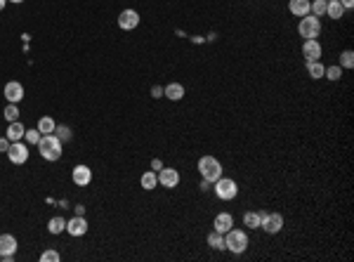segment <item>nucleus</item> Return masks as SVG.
Instances as JSON below:
<instances>
[{
    "label": "nucleus",
    "mask_w": 354,
    "mask_h": 262,
    "mask_svg": "<svg viewBox=\"0 0 354 262\" xmlns=\"http://www.w3.org/2000/svg\"><path fill=\"white\" fill-rule=\"evenodd\" d=\"M158 184L165 186V189H175L180 184V173L175 168H161L158 170Z\"/></svg>",
    "instance_id": "obj_9"
},
{
    "label": "nucleus",
    "mask_w": 354,
    "mask_h": 262,
    "mask_svg": "<svg viewBox=\"0 0 354 262\" xmlns=\"http://www.w3.org/2000/svg\"><path fill=\"white\" fill-rule=\"evenodd\" d=\"M55 128H57V123L50 116H43L41 121H38V130H41V135H50V132H55Z\"/></svg>",
    "instance_id": "obj_25"
},
{
    "label": "nucleus",
    "mask_w": 354,
    "mask_h": 262,
    "mask_svg": "<svg viewBox=\"0 0 354 262\" xmlns=\"http://www.w3.org/2000/svg\"><path fill=\"white\" fill-rule=\"evenodd\" d=\"M17 253V239L12 234H0V255H14Z\"/></svg>",
    "instance_id": "obj_14"
},
{
    "label": "nucleus",
    "mask_w": 354,
    "mask_h": 262,
    "mask_svg": "<svg viewBox=\"0 0 354 262\" xmlns=\"http://www.w3.org/2000/svg\"><path fill=\"white\" fill-rule=\"evenodd\" d=\"M41 262H59V253L57 250H45L41 255Z\"/></svg>",
    "instance_id": "obj_32"
},
{
    "label": "nucleus",
    "mask_w": 354,
    "mask_h": 262,
    "mask_svg": "<svg viewBox=\"0 0 354 262\" xmlns=\"http://www.w3.org/2000/svg\"><path fill=\"white\" fill-rule=\"evenodd\" d=\"M24 137H26V142H28V144H38L43 135H41V130L36 128V130H26V132H24Z\"/></svg>",
    "instance_id": "obj_31"
},
{
    "label": "nucleus",
    "mask_w": 354,
    "mask_h": 262,
    "mask_svg": "<svg viewBox=\"0 0 354 262\" xmlns=\"http://www.w3.org/2000/svg\"><path fill=\"white\" fill-rule=\"evenodd\" d=\"M66 232L71 236H83V234H88V220L83 217V215H76L74 220H68L66 222Z\"/></svg>",
    "instance_id": "obj_12"
},
{
    "label": "nucleus",
    "mask_w": 354,
    "mask_h": 262,
    "mask_svg": "<svg viewBox=\"0 0 354 262\" xmlns=\"http://www.w3.org/2000/svg\"><path fill=\"white\" fill-rule=\"evenodd\" d=\"M198 173L205 182H215L222 177V163L215 156H201L198 159Z\"/></svg>",
    "instance_id": "obj_3"
},
{
    "label": "nucleus",
    "mask_w": 354,
    "mask_h": 262,
    "mask_svg": "<svg viewBox=\"0 0 354 262\" xmlns=\"http://www.w3.org/2000/svg\"><path fill=\"white\" fill-rule=\"evenodd\" d=\"M151 95H154V97H163V88H158V85H156V88L151 90Z\"/></svg>",
    "instance_id": "obj_35"
},
{
    "label": "nucleus",
    "mask_w": 354,
    "mask_h": 262,
    "mask_svg": "<svg viewBox=\"0 0 354 262\" xmlns=\"http://www.w3.org/2000/svg\"><path fill=\"white\" fill-rule=\"evenodd\" d=\"M298 33L302 38H319L321 33V19H316L314 14H307V17H300V24H298Z\"/></svg>",
    "instance_id": "obj_4"
},
{
    "label": "nucleus",
    "mask_w": 354,
    "mask_h": 262,
    "mask_svg": "<svg viewBox=\"0 0 354 262\" xmlns=\"http://www.w3.org/2000/svg\"><path fill=\"white\" fill-rule=\"evenodd\" d=\"M309 3L312 0H288V10L295 17H307L309 14Z\"/></svg>",
    "instance_id": "obj_15"
},
{
    "label": "nucleus",
    "mask_w": 354,
    "mask_h": 262,
    "mask_svg": "<svg viewBox=\"0 0 354 262\" xmlns=\"http://www.w3.org/2000/svg\"><path fill=\"white\" fill-rule=\"evenodd\" d=\"M340 66L342 69H352L354 66V52L352 50H345V52L340 55Z\"/></svg>",
    "instance_id": "obj_29"
},
{
    "label": "nucleus",
    "mask_w": 354,
    "mask_h": 262,
    "mask_svg": "<svg viewBox=\"0 0 354 262\" xmlns=\"http://www.w3.org/2000/svg\"><path fill=\"white\" fill-rule=\"evenodd\" d=\"M213 227L218 229L220 234H225V232H229V229L234 227V217L229 213H220L218 217H215V222H213Z\"/></svg>",
    "instance_id": "obj_16"
},
{
    "label": "nucleus",
    "mask_w": 354,
    "mask_h": 262,
    "mask_svg": "<svg viewBox=\"0 0 354 262\" xmlns=\"http://www.w3.org/2000/svg\"><path fill=\"white\" fill-rule=\"evenodd\" d=\"M163 95L170 99V102H180L184 97V85L182 83H170L163 88Z\"/></svg>",
    "instance_id": "obj_17"
},
{
    "label": "nucleus",
    "mask_w": 354,
    "mask_h": 262,
    "mask_svg": "<svg viewBox=\"0 0 354 262\" xmlns=\"http://www.w3.org/2000/svg\"><path fill=\"white\" fill-rule=\"evenodd\" d=\"M5 99L10 104H19L21 99H24V85H21L19 81H10V83L5 85Z\"/></svg>",
    "instance_id": "obj_11"
},
{
    "label": "nucleus",
    "mask_w": 354,
    "mask_h": 262,
    "mask_svg": "<svg viewBox=\"0 0 354 262\" xmlns=\"http://www.w3.org/2000/svg\"><path fill=\"white\" fill-rule=\"evenodd\" d=\"M118 26L123 28V31H132V28L139 26V14L135 12V10H123L121 14H118Z\"/></svg>",
    "instance_id": "obj_10"
},
{
    "label": "nucleus",
    "mask_w": 354,
    "mask_h": 262,
    "mask_svg": "<svg viewBox=\"0 0 354 262\" xmlns=\"http://www.w3.org/2000/svg\"><path fill=\"white\" fill-rule=\"evenodd\" d=\"M208 246L215 250H225V234H220L218 229H213L208 234Z\"/></svg>",
    "instance_id": "obj_20"
},
{
    "label": "nucleus",
    "mask_w": 354,
    "mask_h": 262,
    "mask_svg": "<svg viewBox=\"0 0 354 262\" xmlns=\"http://www.w3.org/2000/svg\"><path fill=\"white\" fill-rule=\"evenodd\" d=\"M324 71H326V66L321 62H307V73H309V78H324Z\"/></svg>",
    "instance_id": "obj_24"
},
{
    "label": "nucleus",
    "mask_w": 354,
    "mask_h": 262,
    "mask_svg": "<svg viewBox=\"0 0 354 262\" xmlns=\"http://www.w3.org/2000/svg\"><path fill=\"white\" fill-rule=\"evenodd\" d=\"M7 159L12 161L14 166H21V163H26L28 161V146L21 144L19 142H10V149H7Z\"/></svg>",
    "instance_id": "obj_7"
},
{
    "label": "nucleus",
    "mask_w": 354,
    "mask_h": 262,
    "mask_svg": "<svg viewBox=\"0 0 354 262\" xmlns=\"http://www.w3.org/2000/svg\"><path fill=\"white\" fill-rule=\"evenodd\" d=\"M38 152L45 161H57L61 156V139L57 137L55 132L50 135H43L41 142H38Z\"/></svg>",
    "instance_id": "obj_1"
},
{
    "label": "nucleus",
    "mask_w": 354,
    "mask_h": 262,
    "mask_svg": "<svg viewBox=\"0 0 354 262\" xmlns=\"http://www.w3.org/2000/svg\"><path fill=\"white\" fill-rule=\"evenodd\" d=\"M326 5H328V0H312L309 3V14H314L316 19L326 17Z\"/></svg>",
    "instance_id": "obj_21"
},
{
    "label": "nucleus",
    "mask_w": 354,
    "mask_h": 262,
    "mask_svg": "<svg viewBox=\"0 0 354 262\" xmlns=\"http://www.w3.org/2000/svg\"><path fill=\"white\" fill-rule=\"evenodd\" d=\"M324 78H328V81H340V78H342V66H340V64L326 66V71H324Z\"/></svg>",
    "instance_id": "obj_26"
},
{
    "label": "nucleus",
    "mask_w": 354,
    "mask_h": 262,
    "mask_svg": "<svg viewBox=\"0 0 354 262\" xmlns=\"http://www.w3.org/2000/svg\"><path fill=\"white\" fill-rule=\"evenodd\" d=\"M340 5L345 7V10H352V7H354V0H340Z\"/></svg>",
    "instance_id": "obj_34"
},
{
    "label": "nucleus",
    "mask_w": 354,
    "mask_h": 262,
    "mask_svg": "<svg viewBox=\"0 0 354 262\" xmlns=\"http://www.w3.org/2000/svg\"><path fill=\"white\" fill-rule=\"evenodd\" d=\"M3 116H5L10 123H12V121H19V106H17V104H7Z\"/></svg>",
    "instance_id": "obj_28"
},
{
    "label": "nucleus",
    "mask_w": 354,
    "mask_h": 262,
    "mask_svg": "<svg viewBox=\"0 0 354 262\" xmlns=\"http://www.w3.org/2000/svg\"><path fill=\"white\" fill-rule=\"evenodd\" d=\"M7 149H10V139H7V137H0V152L7 154Z\"/></svg>",
    "instance_id": "obj_33"
},
{
    "label": "nucleus",
    "mask_w": 354,
    "mask_h": 262,
    "mask_svg": "<svg viewBox=\"0 0 354 262\" xmlns=\"http://www.w3.org/2000/svg\"><path fill=\"white\" fill-rule=\"evenodd\" d=\"M260 229H265L267 234H279L281 229H284V215L260 210Z\"/></svg>",
    "instance_id": "obj_5"
},
{
    "label": "nucleus",
    "mask_w": 354,
    "mask_h": 262,
    "mask_svg": "<svg viewBox=\"0 0 354 262\" xmlns=\"http://www.w3.org/2000/svg\"><path fill=\"white\" fill-rule=\"evenodd\" d=\"M5 5H7V0H0V12L5 10Z\"/></svg>",
    "instance_id": "obj_37"
},
{
    "label": "nucleus",
    "mask_w": 354,
    "mask_h": 262,
    "mask_svg": "<svg viewBox=\"0 0 354 262\" xmlns=\"http://www.w3.org/2000/svg\"><path fill=\"white\" fill-rule=\"evenodd\" d=\"M321 43L316 38H307L302 43V57H305V62H321Z\"/></svg>",
    "instance_id": "obj_8"
},
{
    "label": "nucleus",
    "mask_w": 354,
    "mask_h": 262,
    "mask_svg": "<svg viewBox=\"0 0 354 262\" xmlns=\"http://www.w3.org/2000/svg\"><path fill=\"white\" fill-rule=\"evenodd\" d=\"M71 177H74V182L78 186H88L90 182H92V170H90L88 166H76Z\"/></svg>",
    "instance_id": "obj_13"
},
{
    "label": "nucleus",
    "mask_w": 354,
    "mask_h": 262,
    "mask_svg": "<svg viewBox=\"0 0 354 262\" xmlns=\"http://www.w3.org/2000/svg\"><path fill=\"white\" fill-rule=\"evenodd\" d=\"M139 184H142V189H147V192H151V189H156L158 184V175H154L149 170V173H144L142 179H139Z\"/></svg>",
    "instance_id": "obj_23"
},
{
    "label": "nucleus",
    "mask_w": 354,
    "mask_h": 262,
    "mask_svg": "<svg viewBox=\"0 0 354 262\" xmlns=\"http://www.w3.org/2000/svg\"><path fill=\"white\" fill-rule=\"evenodd\" d=\"M345 7L340 5V0H328V5H326V17H331V19H342L345 17Z\"/></svg>",
    "instance_id": "obj_19"
},
{
    "label": "nucleus",
    "mask_w": 354,
    "mask_h": 262,
    "mask_svg": "<svg viewBox=\"0 0 354 262\" xmlns=\"http://www.w3.org/2000/svg\"><path fill=\"white\" fill-rule=\"evenodd\" d=\"M151 166H154V168H156V170H161V168H163V163H161V161H154V163H151Z\"/></svg>",
    "instance_id": "obj_36"
},
{
    "label": "nucleus",
    "mask_w": 354,
    "mask_h": 262,
    "mask_svg": "<svg viewBox=\"0 0 354 262\" xmlns=\"http://www.w3.org/2000/svg\"><path fill=\"white\" fill-rule=\"evenodd\" d=\"M245 248H248V234L243 229L232 227L229 232H225V250H229L234 255H241V253H245Z\"/></svg>",
    "instance_id": "obj_2"
},
{
    "label": "nucleus",
    "mask_w": 354,
    "mask_h": 262,
    "mask_svg": "<svg viewBox=\"0 0 354 262\" xmlns=\"http://www.w3.org/2000/svg\"><path fill=\"white\" fill-rule=\"evenodd\" d=\"M7 3H14V5H19V3H24V0H7Z\"/></svg>",
    "instance_id": "obj_38"
},
{
    "label": "nucleus",
    "mask_w": 354,
    "mask_h": 262,
    "mask_svg": "<svg viewBox=\"0 0 354 262\" xmlns=\"http://www.w3.org/2000/svg\"><path fill=\"white\" fill-rule=\"evenodd\" d=\"M48 229H50V234H61V232H66V220L57 215V217H52L48 222Z\"/></svg>",
    "instance_id": "obj_22"
},
{
    "label": "nucleus",
    "mask_w": 354,
    "mask_h": 262,
    "mask_svg": "<svg viewBox=\"0 0 354 262\" xmlns=\"http://www.w3.org/2000/svg\"><path fill=\"white\" fill-rule=\"evenodd\" d=\"M243 224L248 229H260V213H245L243 215Z\"/></svg>",
    "instance_id": "obj_27"
},
{
    "label": "nucleus",
    "mask_w": 354,
    "mask_h": 262,
    "mask_svg": "<svg viewBox=\"0 0 354 262\" xmlns=\"http://www.w3.org/2000/svg\"><path fill=\"white\" fill-rule=\"evenodd\" d=\"M24 132H26V128H24L19 121H12V123L7 125V135H5V137L10 139V142H19V139L24 137Z\"/></svg>",
    "instance_id": "obj_18"
},
{
    "label": "nucleus",
    "mask_w": 354,
    "mask_h": 262,
    "mask_svg": "<svg viewBox=\"0 0 354 262\" xmlns=\"http://www.w3.org/2000/svg\"><path fill=\"white\" fill-rule=\"evenodd\" d=\"M55 132L61 142H68V139H71V128H68V125H57Z\"/></svg>",
    "instance_id": "obj_30"
},
{
    "label": "nucleus",
    "mask_w": 354,
    "mask_h": 262,
    "mask_svg": "<svg viewBox=\"0 0 354 262\" xmlns=\"http://www.w3.org/2000/svg\"><path fill=\"white\" fill-rule=\"evenodd\" d=\"M215 194L222 201H234L238 194V184L232 177H220V179H215Z\"/></svg>",
    "instance_id": "obj_6"
}]
</instances>
